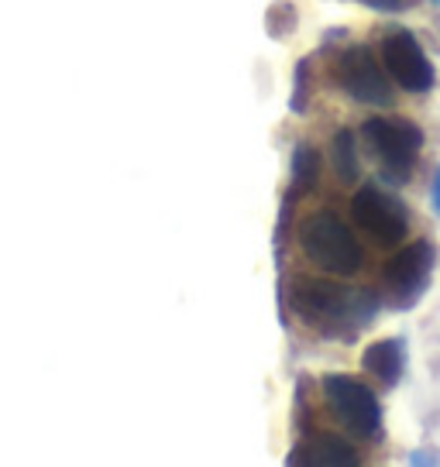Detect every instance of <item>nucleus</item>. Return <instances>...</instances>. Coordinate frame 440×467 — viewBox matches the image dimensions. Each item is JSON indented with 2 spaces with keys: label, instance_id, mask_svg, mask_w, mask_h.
<instances>
[{
  "label": "nucleus",
  "instance_id": "nucleus-1",
  "mask_svg": "<svg viewBox=\"0 0 440 467\" xmlns=\"http://www.w3.org/2000/svg\"><path fill=\"white\" fill-rule=\"evenodd\" d=\"M289 303L313 334H320L323 340H338V344H354V337L375 320L382 306L375 292L334 285L323 278H299L289 292Z\"/></svg>",
  "mask_w": 440,
  "mask_h": 467
},
{
  "label": "nucleus",
  "instance_id": "nucleus-2",
  "mask_svg": "<svg viewBox=\"0 0 440 467\" xmlns=\"http://www.w3.org/2000/svg\"><path fill=\"white\" fill-rule=\"evenodd\" d=\"M361 141L372 151V159L379 161L385 182L393 186L410 182L413 169L420 161V148H424L420 124H413L410 117H372L361 124Z\"/></svg>",
  "mask_w": 440,
  "mask_h": 467
},
{
  "label": "nucleus",
  "instance_id": "nucleus-3",
  "mask_svg": "<svg viewBox=\"0 0 440 467\" xmlns=\"http://www.w3.org/2000/svg\"><path fill=\"white\" fill-rule=\"evenodd\" d=\"M299 244H303L309 262L330 275L348 278L365 265V251L358 244V237L334 210H317L313 217L303 220Z\"/></svg>",
  "mask_w": 440,
  "mask_h": 467
},
{
  "label": "nucleus",
  "instance_id": "nucleus-4",
  "mask_svg": "<svg viewBox=\"0 0 440 467\" xmlns=\"http://www.w3.org/2000/svg\"><path fill=\"white\" fill-rule=\"evenodd\" d=\"M437 268V248L430 241H413L403 251H396L389 262L382 265V296L385 306L413 309L424 299L426 285Z\"/></svg>",
  "mask_w": 440,
  "mask_h": 467
},
{
  "label": "nucleus",
  "instance_id": "nucleus-5",
  "mask_svg": "<svg viewBox=\"0 0 440 467\" xmlns=\"http://www.w3.org/2000/svg\"><path fill=\"white\" fill-rule=\"evenodd\" d=\"M320 389H323V399H327L330 412L338 416V423L344 426V430H351L354 437L368 440V443H379L382 406L365 381L351 379V375H323Z\"/></svg>",
  "mask_w": 440,
  "mask_h": 467
},
{
  "label": "nucleus",
  "instance_id": "nucleus-6",
  "mask_svg": "<svg viewBox=\"0 0 440 467\" xmlns=\"http://www.w3.org/2000/svg\"><path fill=\"white\" fill-rule=\"evenodd\" d=\"M382 69L396 79L406 93H430L437 83V73L426 58L424 45L416 42V35L406 28H389L379 42Z\"/></svg>",
  "mask_w": 440,
  "mask_h": 467
},
{
  "label": "nucleus",
  "instance_id": "nucleus-7",
  "mask_svg": "<svg viewBox=\"0 0 440 467\" xmlns=\"http://www.w3.org/2000/svg\"><path fill=\"white\" fill-rule=\"evenodd\" d=\"M338 87L354 103H365V107H393L396 100V93L385 79V69H382V58H375L368 45H351L340 52Z\"/></svg>",
  "mask_w": 440,
  "mask_h": 467
},
{
  "label": "nucleus",
  "instance_id": "nucleus-8",
  "mask_svg": "<svg viewBox=\"0 0 440 467\" xmlns=\"http://www.w3.org/2000/svg\"><path fill=\"white\" fill-rule=\"evenodd\" d=\"M351 217L379 244H399L410 234V210H406V203L393 192L379 190V186H361L354 192Z\"/></svg>",
  "mask_w": 440,
  "mask_h": 467
},
{
  "label": "nucleus",
  "instance_id": "nucleus-9",
  "mask_svg": "<svg viewBox=\"0 0 440 467\" xmlns=\"http://www.w3.org/2000/svg\"><path fill=\"white\" fill-rule=\"evenodd\" d=\"M289 464H317V467H354L361 464V453L354 451L338 433H309L307 440L296 443V451L286 457Z\"/></svg>",
  "mask_w": 440,
  "mask_h": 467
},
{
  "label": "nucleus",
  "instance_id": "nucleus-10",
  "mask_svg": "<svg viewBox=\"0 0 440 467\" xmlns=\"http://www.w3.org/2000/svg\"><path fill=\"white\" fill-rule=\"evenodd\" d=\"M361 368L372 379H379L385 389L399 385L403 368H406V344H403V337H389V340L368 344L365 354H361Z\"/></svg>",
  "mask_w": 440,
  "mask_h": 467
},
{
  "label": "nucleus",
  "instance_id": "nucleus-11",
  "mask_svg": "<svg viewBox=\"0 0 440 467\" xmlns=\"http://www.w3.org/2000/svg\"><path fill=\"white\" fill-rule=\"evenodd\" d=\"M330 165L338 172L340 182H354L361 175V161H358V138L354 131H338L334 134V145H330Z\"/></svg>",
  "mask_w": 440,
  "mask_h": 467
},
{
  "label": "nucleus",
  "instance_id": "nucleus-12",
  "mask_svg": "<svg viewBox=\"0 0 440 467\" xmlns=\"http://www.w3.org/2000/svg\"><path fill=\"white\" fill-rule=\"evenodd\" d=\"M317 172H320V155L309 145H299L293 155V186L289 190L299 196V190L307 192L313 182H317Z\"/></svg>",
  "mask_w": 440,
  "mask_h": 467
},
{
  "label": "nucleus",
  "instance_id": "nucleus-13",
  "mask_svg": "<svg viewBox=\"0 0 440 467\" xmlns=\"http://www.w3.org/2000/svg\"><path fill=\"white\" fill-rule=\"evenodd\" d=\"M296 25V15L293 7H286V4H279V7H272V15H268V31L276 35V38H282V35H289Z\"/></svg>",
  "mask_w": 440,
  "mask_h": 467
},
{
  "label": "nucleus",
  "instance_id": "nucleus-14",
  "mask_svg": "<svg viewBox=\"0 0 440 467\" xmlns=\"http://www.w3.org/2000/svg\"><path fill=\"white\" fill-rule=\"evenodd\" d=\"M307 83H309V62H296V93H293V114L307 110Z\"/></svg>",
  "mask_w": 440,
  "mask_h": 467
},
{
  "label": "nucleus",
  "instance_id": "nucleus-15",
  "mask_svg": "<svg viewBox=\"0 0 440 467\" xmlns=\"http://www.w3.org/2000/svg\"><path fill=\"white\" fill-rule=\"evenodd\" d=\"M358 4H365V7L379 11V15H403V11H410L416 0H358Z\"/></svg>",
  "mask_w": 440,
  "mask_h": 467
},
{
  "label": "nucleus",
  "instance_id": "nucleus-16",
  "mask_svg": "<svg viewBox=\"0 0 440 467\" xmlns=\"http://www.w3.org/2000/svg\"><path fill=\"white\" fill-rule=\"evenodd\" d=\"M430 206H434V213L440 217V169L434 172V182H430Z\"/></svg>",
  "mask_w": 440,
  "mask_h": 467
},
{
  "label": "nucleus",
  "instance_id": "nucleus-17",
  "mask_svg": "<svg viewBox=\"0 0 440 467\" xmlns=\"http://www.w3.org/2000/svg\"><path fill=\"white\" fill-rule=\"evenodd\" d=\"M434 4H437V7H440V0H434Z\"/></svg>",
  "mask_w": 440,
  "mask_h": 467
}]
</instances>
